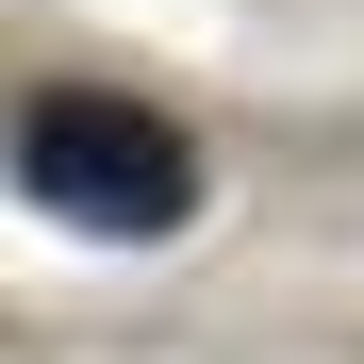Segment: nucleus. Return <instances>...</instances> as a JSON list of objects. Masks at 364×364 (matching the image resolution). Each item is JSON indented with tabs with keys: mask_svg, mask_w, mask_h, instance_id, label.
I'll use <instances>...</instances> for the list:
<instances>
[{
	"mask_svg": "<svg viewBox=\"0 0 364 364\" xmlns=\"http://www.w3.org/2000/svg\"><path fill=\"white\" fill-rule=\"evenodd\" d=\"M17 182L67 232H116V249H149V232L199 215V149H182L166 116H133V100H83V83H50L17 116Z\"/></svg>",
	"mask_w": 364,
	"mask_h": 364,
	"instance_id": "nucleus-1",
	"label": "nucleus"
}]
</instances>
